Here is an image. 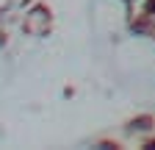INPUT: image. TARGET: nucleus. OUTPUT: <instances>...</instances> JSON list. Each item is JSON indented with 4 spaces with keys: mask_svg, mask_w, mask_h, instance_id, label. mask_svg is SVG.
I'll return each mask as SVG.
<instances>
[{
    "mask_svg": "<svg viewBox=\"0 0 155 150\" xmlns=\"http://www.w3.org/2000/svg\"><path fill=\"white\" fill-rule=\"evenodd\" d=\"M122 131H125L127 136H133V139H139V136H144V134H152V131H155V114H152V111L133 114V117H127V120L122 122Z\"/></svg>",
    "mask_w": 155,
    "mask_h": 150,
    "instance_id": "1",
    "label": "nucleus"
},
{
    "mask_svg": "<svg viewBox=\"0 0 155 150\" xmlns=\"http://www.w3.org/2000/svg\"><path fill=\"white\" fill-rule=\"evenodd\" d=\"M127 31L133 36H150L152 39V33H155V14L150 11H130L127 14Z\"/></svg>",
    "mask_w": 155,
    "mask_h": 150,
    "instance_id": "2",
    "label": "nucleus"
},
{
    "mask_svg": "<svg viewBox=\"0 0 155 150\" xmlns=\"http://www.w3.org/2000/svg\"><path fill=\"white\" fill-rule=\"evenodd\" d=\"M94 147H103V150H119V147H125V145H122V139L100 136V139H94Z\"/></svg>",
    "mask_w": 155,
    "mask_h": 150,
    "instance_id": "3",
    "label": "nucleus"
},
{
    "mask_svg": "<svg viewBox=\"0 0 155 150\" xmlns=\"http://www.w3.org/2000/svg\"><path fill=\"white\" fill-rule=\"evenodd\" d=\"M136 142H139V147H144V150H155V131H152V134H144V136H139Z\"/></svg>",
    "mask_w": 155,
    "mask_h": 150,
    "instance_id": "4",
    "label": "nucleus"
},
{
    "mask_svg": "<svg viewBox=\"0 0 155 150\" xmlns=\"http://www.w3.org/2000/svg\"><path fill=\"white\" fill-rule=\"evenodd\" d=\"M141 11H150V14H155V0H141V6H139Z\"/></svg>",
    "mask_w": 155,
    "mask_h": 150,
    "instance_id": "5",
    "label": "nucleus"
},
{
    "mask_svg": "<svg viewBox=\"0 0 155 150\" xmlns=\"http://www.w3.org/2000/svg\"><path fill=\"white\" fill-rule=\"evenodd\" d=\"M125 3H141V0H125Z\"/></svg>",
    "mask_w": 155,
    "mask_h": 150,
    "instance_id": "6",
    "label": "nucleus"
},
{
    "mask_svg": "<svg viewBox=\"0 0 155 150\" xmlns=\"http://www.w3.org/2000/svg\"><path fill=\"white\" fill-rule=\"evenodd\" d=\"M152 42H155V33H152Z\"/></svg>",
    "mask_w": 155,
    "mask_h": 150,
    "instance_id": "7",
    "label": "nucleus"
}]
</instances>
